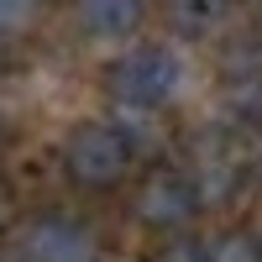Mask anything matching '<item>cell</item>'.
I'll return each instance as SVG.
<instances>
[{
	"label": "cell",
	"instance_id": "obj_1",
	"mask_svg": "<svg viewBox=\"0 0 262 262\" xmlns=\"http://www.w3.org/2000/svg\"><path fill=\"white\" fill-rule=\"evenodd\" d=\"M131 158H137V142L105 121H84L63 142V168L79 189H116L131 173Z\"/></svg>",
	"mask_w": 262,
	"mask_h": 262
},
{
	"label": "cell",
	"instance_id": "obj_9",
	"mask_svg": "<svg viewBox=\"0 0 262 262\" xmlns=\"http://www.w3.org/2000/svg\"><path fill=\"white\" fill-rule=\"evenodd\" d=\"M0 137H6V121H0Z\"/></svg>",
	"mask_w": 262,
	"mask_h": 262
},
{
	"label": "cell",
	"instance_id": "obj_7",
	"mask_svg": "<svg viewBox=\"0 0 262 262\" xmlns=\"http://www.w3.org/2000/svg\"><path fill=\"white\" fill-rule=\"evenodd\" d=\"M200 262H262V236L252 231H226L200 252Z\"/></svg>",
	"mask_w": 262,
	"mask_h": 262
},
{
	"label": "cell",
	"instance_id": "obj_5",
	"mask_svg": "<svg viewBox=\"0 0 262 262\" xmlns=\"http://www.w3.org/2000/svg\"><path fill=\"white\" fill-rule=\"evenodd\" d=\"M79 21L95 37H131L142 27V0H79Z\"/></svg>",
	"mask_w": 262,
	"mask_h": 262
},
{
	"label": "cell",
	"instance_id": "obj_4",
	"mask_svg": "<svg viewBox=\"0 0 262 262\" xmlns=\"http://www.w3.org/2000/svg\"><path fill=\"white\" fill-rule=\"evenodd\" d=\"M21 262H95V242L84 226L63 221V215H48V221H37L27 231Z\"/></svg>",
	"mask_w": 262,
	"mask_h": 262
},
{
	"label": "cell",
	"instance_id": "obj_3",
	"mask_svg": "<svg viewBox=\"0 0 262 262\" xmlns=\"http://www.w3.org/2000/svg\"><path fill=\"white\" fill-rule=\"evenodd\" d=\"M200 205L205 200H200V189H194V179H184V173H173V168H158L131 194L137 221L152 226V231H184L194 215H200Z\"/></svg>",
	"mask_w": 262,
	"mask_h": 262
},
{
	"label": "cell",
	"instance_id": "obj_8",
	"mask_svg": "<svg viewBox=\"0 0 262 262\" xmlns=\"http://www.w3.org/2000/svg\"><path fill=\"white\" fill-rule=\"evenodd\" d=\"M236 111H242V121H262V84H242L236 90Z\"/></svg>",
	"mask_w": 262,
	"mask_h": 262
},
{
	"label": "cell",
	"instance_id": "obj_6",
	"mask_svg": "<svg viewBox=\"0 0 262 262\" xmlns=\"http://www.w3.org/2000/svg\"><path fill=\"white\" fill-rule=\"evenodd\" d=\"M221 16H226V0H168V21L184 37H205Z\"/></svg>",
	"mask_w": 262,
	"mask_h": 262
},
{
	"label": "cell",
	"instance_id": "obj_2",
	"mask_svg": "<svg viewBox=\"0 0 262 262\" xmlns=\"http://www.w3.org/2000/svg\"><path fill=\"white\" fill-rule=\"evenodd\" d=\"M179 79H184V69L168 48H137V53L116 58L111 74H105V84L121 105H168L179 95Z\"/></svg>",
	"mask_w": 262,
	"mask_h": 262
}]
</instances>
